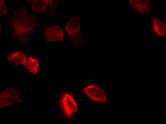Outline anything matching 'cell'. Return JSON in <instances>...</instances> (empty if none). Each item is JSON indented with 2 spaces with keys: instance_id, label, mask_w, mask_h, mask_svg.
<instances>
[{
  "instance_id": "3957f363",
  "label": "cell",
  "mask_w": 166,
  "mask_h": 124,
  "mask_svg": "<svg viewBox=\"0 0 166 124\" xmlns=\"http://www.w3.org/2000/svg\"><path fill=\"white\" fill-rule=\"evenodd\" d=\"M8 59L10 63L15 65L24 64L26 60V55L21 52L12 53L9 56Z\"/></svg>"
},
{
  "instance_id": "6da1fadb",
  "label": "cell",
  "mask_w": 166,
  "mask_h": 124,
  "mask_svg": "<svg viewBox=\"0 0 166 124\" xmlns=\"http://www.w3.org/2000/svg\"><path fill=\"white\" fill-rule=\"evenodd\" d=\"M61 104L65 116L67 118H72L77 111L78 108L75 101L67 93H64L62 98Z\"/></svg>"
},
{
  "instance_id": "7a4b0ae2",
  "label": "cell",
  "mask_w": 166,
  "mask_h": 124,
  "mask_svg": "<svg viewBox=\"0 0 166 124\" xmlns=\"http://www.w3.org/2000/svg\"><path fill=\"white\" fill-rule=\"evenodd\" d=\"M83 90L85 94L94 100L103 103L106 102V97L104 92L96 86L89 85L84 88Z\"/></svg>"
},
{
  "instance_id": "277c9868",
  "label": "cell",
  "mask_w": 166,
  "mask_h": 124,
  "mask_svg": "<svg viewBox=\"0 0 166 124\" xmlns=\"http://www.w3.org/2000/svg\"><path fill=\"white\" fill-rule=\"evenodd\" d=\"M24 64L27 68L31 73L36 74L37 72L39 67V63L36 59L29 57L26 59Z\"/></svg>"
}]
</instances>
